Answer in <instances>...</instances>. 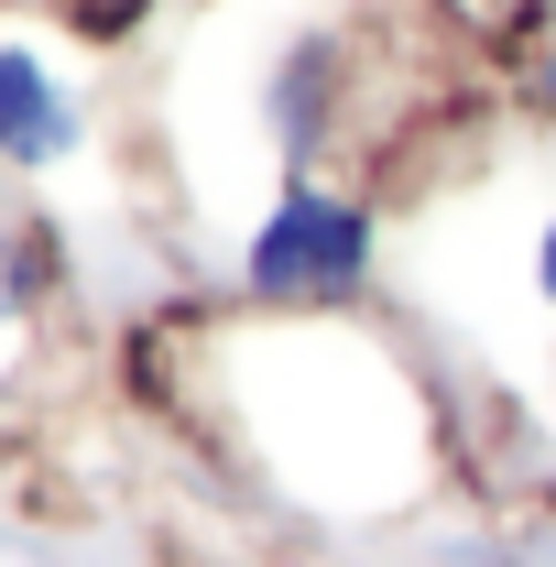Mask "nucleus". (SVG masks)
<instances>
[{
	"instance_id": "f257e3e1",
	"label": "nucleus",
	"mask_w": 556,
	"mask_h": 567,
	"mask_svg": "<svg viewBox=\"0 0 556 567\" xmlns=\"http://www.w3.org/2000/svg\"><path fill=\"white\" fill-rule=\"evenodd\" d=\"M197 382L251 492L284 502L295 524H328V535L404 524L447 481V404L371 306L360 317L229 306L197 339Z\"/></svg>"
},
{
	"instance_id": "f03ea898",
	"label": "nucleus",
	"mask_w": 556,
	"mask_h": 567,
	"mask_svg": "<svg viewBox=\"0 0 556 567\" xmlns=\"http://www.w3.org/2000/svg\"><path fill=\"white\" fill-rule=\"evenodd\" d=\"M110 142V33L66 0H0V186L66 197Z\"/></svg>"
},
{
	"instance_id": "7ed1b4c3",
	"label": "nucleus",
	"mask_w": 556,
	"mask_h": 567,
	"mask_svg": "<svg viewBox=\"0 0 556 567\" xmlns=\"http://www.w3.org/2000/svg\"><path fill=\"white\" fill-rule=\"evenodd\" d=\"M382 197L339 175H295L229 240V295L251 317H360L382 295Z\"/></svg>"
},
{
	"instance_id": "20e7f679",
	"label": "nucleus",
	"mask_w": 556,
	"mask_h": 567,
	"mask_svg": "<svg viewBox=\"0 0 556 567\" xmlns=\"http://www.w3.org/2000/svg\"><path fill=\"white\" fill-rule=\"evenodd\" d=\"M55 284H66V229L44 208H11L0 218V371L33 350V317L55 306Z\"/></svg>"
},
{
	"instance_id": "39448f33",
	"label": "nucleus",
	"mask_w": 556,
	"mask_h": 567,
	"mask_svg": "<svg viewBox=\"0 0 556 567\" xmlns=\"http://www.w3.org/2000/svg\"><path fill=\"white\" fill-rule=\"evenodd\" d=\"M513 284H524L535 328H556V197L535 208V229H524V262H513Z\"/></svg>"
},
{
	"instance_id": "423d86ee",
	"label": "nucleus",
	"mask_w": 556,
	"mask_h": 567,
	"mask_svg": "<svg viewBox=\"0 0 556 567\" xmlns=\"http://www.w3.org/2000/svg\"><path fill=\"white\" fill-rule=\"evenodd\" d=\"M76 22H99V33H110V44H121V22H132V11H153V0H66Z\"/></svg>"
},
{
	"instance_id": "0eeeda50",
	"label": "nucleus",
	"mask_w": 556,
	"mask_h": 567,
	"mask_svg": "<svg viewBox=\"0 0 556 567\" xmlns=\"http://www.w3.org/2000/svg\"><path fill=\"white\" fill-rule=\"evenodd\" d=\"M535 99L556 110V33H546V55H535Z\"/></svg>"
}]
</instances>
